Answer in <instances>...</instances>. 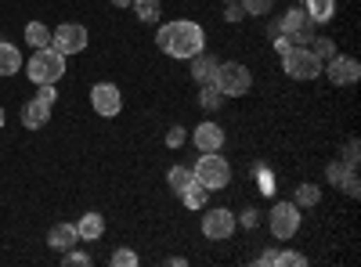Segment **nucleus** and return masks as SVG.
Segmentation results:
<instances>
[{
  "mask_svg": "<svg viewBox=\"0 0 361 267\" xmlns=\"http://www.w3.org/2000/svg\"><path fill=\"white\" fill-rule=\"evenodd\" d=\"M304 11H307V18H311L314 25L333 22V15H336V0H304Z\"/></svg>",
  "mask_w": 361,
  "mask_h": 267,
  "instance_id": "18",
  "label": "nucleus"
},
{
  "mask_svg": "<svg viewBox=\"0 0 361 267\" xmlns=\"http://www.w3.org/2000/svg\"><path fill=\"white\" fill-rule=\"evenodd\" d=\"M343 195H350V199H357L361 195V181H357V166H347L343 170V177H340V185H336Z\"/></svg>",
  "mask_w": 361,
  "mask_h": 267,
  "instance_id": "25",
  "label": "nucleus"
},
{
  "mask_svg": "<svg viewBox=\"0 0 361 267\" xmlns=\"http://www.w3.org/2000/svg\"><path fill=\"white\" fill-rule=\"evenodd\" d=\"M322 73L329 76V83H333V87H354V83L361 80V66H357V58H350V54L325 58Z\"/></svg>",
  "mask_w": 361,
  "mask_h": 267,
  "instance_id": "7",
  "label": "nucleus"
},
{
  "mask_svg": "<svg viewBox=\"0 0 361 267\" xmlns=\"http://www.w3.org/2000/svg\"><path fill=\"white\" fill-rule=\"evenodd\" d=\"M206 199H209V188H206V185H199V181H192L185 192H180V202H185L188 210H202Z\"/></svg>",
  "mask_w": 361,
  "mask_h": 267,
  "instance_id": "21",
  "label": "nucleus"
},
{
  "mask_svg": "<svg viewBox=\"0 0 361 267\" xmlns=\"http://www.w3.org/2000/svg\"><path fill=\"white\" fill-rule=\"evenodd\" d=\"M192 141H195L199 152H221V148H224V127L214 123V120H206V123L195 127Z\"/></svg>",
  "mask_w": 361,
  "mask_h": 267,
  "instance_id": "12",
  "label": "nucleus"
},
{
  "mask_svg": "<svg viewBox=\"0 0 361 267\" xmlns=\"http://www.w3.org/2000/svg\"><path fill=\"white\" fill-rule=\"evenodd\" d=\"M238 4H243L246 15H267L271 8H275V0H238Z\"/></svg>",
  "mask_w": 361,
  "mask_h": 267,
  "instance_id": "26",
  "label": "nucleus"
},
{
  "mask_svg": "<svg viewBox=\"0 0 361 267\" xmlns=\"http://www.w3.org/2000/svg\"><path fill=\"white\" fill-rule=\"evenodd\" d=\"M76 242H80L76 224H54V228L47 231V246H51L54 253H69Z\"/></svg>",
  "mask_w": 361,
  "mask_h": 267,
  "instance_id": "14",
  "label": "nucleus"
},
{
  "mask_svg": "<svg viewBox=\"0 0 361 267\" xmlns=\"http://www.w3.org/2000/svg\"><path fill=\"white\" fill-rule=\"evenodd\" d=\"M357 152H361V144H357V137H350V141L343 144V163H347V166H357V159H361Z\"/></svg>",
  "mask_w": 361,
  "mask_h": 267,
  "instance_id": "29",
  "label": "nucleus"
},
{
  "mask_svg": "<svg viewBox=\"0 0 361 267\" xmlns=\"http://www.w3.org/2000/svg\"><path fill=\"white\" fill-rule=\"evenodd\" d=\"M130 8H134L137 22H145V25H156L159 22V11H163L159 0H130Z\"/></svg>",
  "mask_w": 361,
  "mask_h": 267,
  "instance_id": "19",
  "label": "nucleus"
},
{
  "mask_svg": "<svg viewBox=\"0 0 361 267\" xmlns=\"http://www.w3.org/2000/svg\"><path fill=\"white\" fill-rule=\"evenodd\" d=\"M195 181V173H192V166H170V173H166V185H170V192H185L188 185Z\"/></svg>",
  "mask_w": 361,
  "mask_h": 267,
  "instance_id": "22",
  "label": "nucleus"
},
{
  "mask_svg": "<svg viewBox=\"0 0 361 267\" xmlns=\"http://www.w3.org/2000/svg\"><path fill=\"white\" fill-rule=\"evenodd\" d=\"M300 210H304V206H318L322 202V188L318 185H296V199H293Z\"/></svg>",
  "mask_w": 361,
  "mask_h": 267,
  "instance_id": "24",
  "label": "nucleus"
},
{
  "mask_svg": "<svg viewBox=\"0 0 361 267\" xmlns=\"http://www.w3.org/2000/svg\"><path fill=\"white\" fill-rule=\"evenodd\" d=\"M243 18H246L243 4H238V0H231V4H228V22H243Z\"/></svg>",
  "mask_w": 361,
  "mask_h": 267,
  "instance_id": "34",
  "label": "nucleus"
},
{
  "mask_svg": "<svg viewBox=\"0 0 361 267\" xmlns=\"http://www.w3.org/2000/svg\"><path fill=\"white\" fill-rule=\"evenodd\" d=\"M235 221H238V224H243V228H250V231H253V228L260 224V213H257V210H253V206H250V210H243V217H235Z\"/></svg>",
  "mask_w": 361,
  "mask_h": 267,
  "instance_id": "33",
  "label": "nucleus"
},
{
  "mask_svg": "<svg viewBox=\"0 0 361 267\" xmlns=\"http://www.w3.org/2000/svg\"><path fill=\"white\" fill-rule=\"evenodd\" d=\"M217 66H221V58H214V54L199 51V54L192 58V76H195V83H214Z\"/></svg>",
  "mask_w": 361,
  "mask_h": 267,
  "instance_id": "15",
  "label": "nucleus"
},
{
  "mask_svg": "<svg viewBox=\"0 0 361 267\" xmlns=\"http://www.w3.org/2000/svg\"><path fill=\"white\" fill-rule=\"evenodd\" d=\"M76 235H80L83 242L102 239V235H105V217H102V213H83L80 224H76Z\"/></svg>",
  "mask_w": 361,
  "mask_h": 267,
  "instance_id": "16",
  "label": "nucleus"
},
{
  "mask_svg": "<svg viewBox=\"0 0 361 267\" xmlns=\"http://www.w3.org/2000/svg\"><path fill=\"white\" fill-rule=\"evenodd\" d=\"M199 105L206 112H217L224 105V94H221V87L217 83H202V94H199Z\"/></svg>",
  "mask_w": 361,
  "mask_h": 267,
  "instance_id": "23",
  "label": "nucleus"
},
{
  "mask_svg": "<svg viewBox=\"0 0 361 267\" xmlns=\"http://www.w3.org/2000/svg\"><path fill=\"white\" fill-rule=\"evenodd\" d=\"M192 173H195V181L206 185L209 192H217V188H228V185H231V166H228V159H224L221 152H202Z\"/></svg>",
  "mask_w": 361,
  "mask_h": 267,
  "instance_id": "3",
  "label": "nucleus"
},
{
  "mask_svg": "<svg viewBox=\"0 0 361 267\" xmlns=\"http://www.w3.org/2000/svg\"><path fill=\"white\" fill-rule=\"evenodd\" d=\"M343 170H347V163H343V159H333V163H329V166H325V177H329V185H340Z\"/></svg>",
  "mask_w": 361,
  "mask_h": 267,
  "instance_id": "30",
  "label": "nucleus"
},
{
  "mask_svg": "<svg viewBox=\"0 0 361 267\" xmlns=\"http://www.w3.org/2000/svg\"><path fill=\"white\" fill-rule=\"evenodd\" d=\"M47 120H51V105H44L40 98H29L22 105V127L40 130V127H47Z\"/></svg>",
  "mask_w": 361,
  "mask_h": 267,
  "instance_id": "13",
  "label": "nucleus"
},
{
  "mask_svg": "<svg viewBox=\"0 0 361 267\" xmlns=\"http://www.w3.org/2000/svg\"><path fill=\"white\" fill-rule=\"evenodd\" d=\"M66 263H69V267H76V263H80V267H87V263H90V256H87V253H73V249H69V253H66Z\"/></svg>",
  "mask_w": 361,
  "mask_h": 267,
  "instance_id": "35",
  "label": "nucleus"
},
{
  "mask_svg": "<svg viewBox=\"0 0 361 267\" xmlns=\"http://www.w3.org/2000/svg\"><path fill=\"white\" fill-rule=\"evenodd\" d=\"M238 228V221H235V213L231 210H224V206H217V210H209V213H202V235L209 242H224V239H231V231Z\"/></svg>",
  "mask_w": 361,
  "mask_h": 267,
  "instance_id": "10",
  "label": "nucleus"
},
{
  "mask_svg": "<svg viewBox=\"0 0 361 267\" xmlns=\"http://www.w3.org/2000/svg\"><path fill=\"white\" fill-rule=\"evenodd\" d=\"M112 267H137V253H130V249H116V253H112Z\"/></svg>",
  "mask_w": 361,
  "mask_h": 267,
  "instance_id": "28",
  "label": "nucleus"
},
{
  "mask_svg": "<svg viewBox=\"0 0 361 267\" xmlns=\"http://www.w3.org/2000/svg\"><path fill=\"white\" fill-rule=\"evenodd\" d=\"M25 76L33 80L37 87H40V83H58V80L66 76V54H58L54 47L33 51V58L25 62Z\"/></svg>",
  "mask_w": 361,
  "mask_h": 267,
  "instance_id": "2",
  "label": "nucleus"
},
{
  "mask_svg": "<svg viewBox=\"0 0 361 267\" xmlns=\"http://www.w3.org/2000/svg\"><path fill=\"white\" fill-rule=\"evenodd\" d=\"M311 51H314L318 62H325V58H333V54H336V44L329 40V37H322V40H314V47H311Z\"/></svg>",
  "mask_w": 361,
  "mask_h": 267,
  "instance_id": "27",
  "label": "nucleus"
},
{
  "mask_svg": "<svg viewBox=\"0 0 361 267\" xmlns=\"http://www.w3.org/2000/svg\"><path fill=\"white\" fill-rule=\"evenodd\" d=\"M22 69V51L11 40H0V76H15Z\"/></svg>",
  "mask_w": 361,
  "mask_h": 267,
  "instance_id": "17",
  "label": "nucleus"
},
{
  "mask_svg": "<svg viewBox=\"0 0 361 267\" xmlns=\"http://www.w3.org/2000/svg\"><path fill=\"white\" fill-rule=\"evenodd\" d=\"M260 263H264V267H271V263H279V253H275V249H267V253H260Z\"/></svg>",
  "mask_w": 361,
  "mask_h": 267,
  "instance_id": "37",
  "label": "nucleus"
},
{
  "mask_svg": "<svg viewBox=\"0 0 361 267\" xmlns=\"http://www.w3.org/2000/svg\"><path fill=\"white\" fill-rule=\"evenodd\" d=\"M90 108H94L98 116H105V120L119 116V108H123V94H119V87L116 83H94V87H90Z\"/></svg>",
  "mask_w": 361,
  "mask_h": 267,
  "instance_id": "11",
  "label": "nucleus"
},
{
  "mask_svg": "<svg viewBox=\"0 0 361 267\" xmlns=\"http://www.w3.org/2000/svg\"><path fill=\"white\" fill-rule=\"evenodd\" d=\"M275 37H279V40H275V51H279V54H286V51L293 47V44H289V37H286V33H275Z\"/></svg>",
  "mask_w": 361,
  "mask_h": 267,
  "instance_id": "36",
  "label": "nucleus"
},
{
  "mask_svg": "<svg viewBox=\"0 0 361 267\" xmlns=\"http://www.w3.org/2000/svg\"><path fill=\"white\" fill-rule=\"evenodd\" d=\"M4 120H8V116H4V105H0V127H4Z\"/></svg>",
  "mask_w": 361,
  "mask_h": 267,
  "instance_id": "39",
  "label": "nucleus"
},
{
  "mask_svg": "<svg viewBox=\"0 0 361 267\" xmlns=\"http://www.w3.org/2000/svg\"><path fill=\"white\" fill-rule=\"evenodd\" d=\"M185 141H188L185 127H170V130H166V144H170V148H180V144H185Z\"/></svg>",
  "mask_w": 361,
  "mask_h": 267,
  "instance_id": "32",
  "label": "nucleus"
},
{
  "mask_svg": "<svg viewBox=\"0 0 361 267\" xmlns=\"http://www.w3.org/2000/svg\"><path fill=\"white\" fill-rule=\"evenodd\" d=\"M156 44H159L163 54L180 58V62H192V58L206 47V33H202V25L192 22V18H173V22L159 25Z\"/></svg>",
  "mask_w": 361,
  "mask_h": 267,
  "instance_id": "1",
  "label": "nucleus"
},
{
  "mask_svg": "<svg viewBox=\"0 0 361 267\" xmlns=\"http://www.w3.org/2000/svg\"><path fill=\"white\" fill-rule=\"evenodd\" d=\"M25 44L33 47V51L51 47V29H47L44 22H29V25H25Z\"/></svg>",
  "mask_w": 361,
  "mask_h": 267,
  "instance_id": "20",
  "label": "nucleus"
},
{
  "mask_svg": "<svg viewBox=\"0 0 361 267\" xmlns=\"http://www.w3.org/2000/svg\"><path fill=\"white\" fill-rule=\"evenodd\" d=\"M224 4H231V0H224Z\"/></svg>",
  "mask_w": 361,
  "mask_h": 267,
  "instance_id": "40",
  "label": "nucleus"
},
{
  "mask_svg": "<svg viewBox=\"0 0 361 267\" xmlns=\"http://www.w3.org/2000/svg\"><path fill=\"white\" fill-rule=\"evenodd\" d=\"M282 69H286L289 80H314V76H322V62L314 58L311 47H289L282 54Z\"/></svg>",
  "mask_w": 361,
  "mask_h": 267,
  "instance_id": "6",
  "label": "nucleus"
},
{
  "mask_svg": "<svg viewBox=\"0 0 361 267\" xmlns=\"http://www.w3.org/2000/svg\"><path fill=\"white\" fill-rule=\"evenodd\" d=\"M267 228H271V235L275 239H293V235L300 231V206L296 202H279L275 210H271V217H267Z\"/></svg>",
  "mask_w": 361,
  "mask_h": 267,
  "instance_id": "8",
  "label": "nucleus"
},
{
  "mask_svg": "<svg viewBox=\"0 0 361 267\" xmlns=\"http://www.w3.org/2000/svg\"><path fill=\"white\" fill-rule=\"evenodd\" d=\"M279 33H286L293 47H311V40H314V22L307 18L304 4H293V8L282 15Z\"/></svg>",
  "mask_w": 361,
  "mask_h": 267,
  "instance_id": "5",
  "label": "nucleus"
},
{
  "mask_svg": "<svg viewBox=\"0 0 361 267\" xmlns=\"http://www.w3.org/2000/svg\"><path fill=\"white\" fill-rule=\"evenodd\" d=\"M51 47L58 51V54H80L83 47H87V29L80 25V22H62L51 33Z\"/></svg>",
  "mask_w": 361,
  "mask_h": 267,
  "instance_id": "9",
  "label": "nucleus"
},
{
  "mask_svg": "<svg viewBox=\"0 0 361 267\" xmlns=\"http://www.w3.org/2000/svg\"><path fill=\"white\" fill-rule=\"evenodd\" d=\"M214 83L221 87L224 98H243V94L253 91V73H250L243 62H221Z\"/></svg>",
  "mask_w": 361,
  "mask_h": 267,
  "instance_id": "4",
  "label": "nucleus"
},
{
  "mask_svg": "<svg viewBox=\"0 0 361 267\" xmlns=\"http://www.w3.org/2000/svg\"><path fill=\"white\" fill-rule=\"evenodd\" d=\"M279 263H289V267H304V263H307V256H304V253H293V249H282V253H279Z\"/></svg>",
  "mask_w": 361,
  "mask_h": 267,
  "instance_id": "31",
  "label": "nucleus"
},
{
  "mask_svg": "<svg viewBox=\"0 0 361 267\" xmlns=\"http://www.w3.org/2000/svg\"><path fill=\"white\" fill-rule=\"evenodd\" d=\"M112 4H116V8H130V0H112Z\"/></svg>",
  "mask_w": 361,
  "mask_h": 267,
  "instance_id": "38",
  "label": "nucleus"
}]
</instances>
